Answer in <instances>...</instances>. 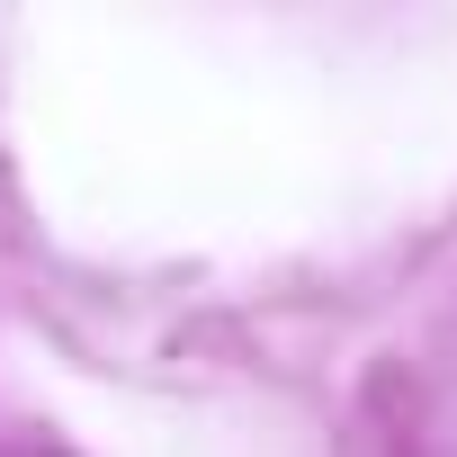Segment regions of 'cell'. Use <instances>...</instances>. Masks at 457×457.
<instances>
[{
	"instance_id": "cell-1",
	"label": "cell",
	"mask_w": 457,
	"mask_h": 457,
	"mask_svg": "<svg viewBox=\"0 0 457 457\" xmlns=\"http://www.w3.org/2000/svg\"><path fill=\"white\" fill-rule=\"evenodd\" d=\"M0 457H28V448H0Z\"/></svg>"
}]
</instances>
